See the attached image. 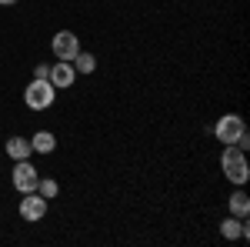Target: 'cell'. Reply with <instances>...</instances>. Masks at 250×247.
I'll list each match as a JSON object with an SVG mask.
<instances>
[{
    "label": "cell",
    "instance_id": "obj_7",
    "mask_svg": "<svg viewBox=\"0 0 250 247\" xmlns=\"http://www.w3.org/2000/svg\"><path fill=\"white\" fill-rule=\"evenodd\" d=\"M47 80H50L57 90H67V87H74L77 70H74V64H70V60H60V64H50V74H47Z\"/></svg>",
    "mask_w": 250,
    "mask_h": 247
},
{
    "label": "cell",
    "instance_id": "obj_5",
    "mask_svg": "<svg viewBox=\"0 0 250 247\" xmlns=\"http://www.w3.org/2000/svg\"><path fill=\"white\" fill-rule=\"evenodd\" d=\"M50 47H54V57L57 60H74L80 54V37L74 30H57L54 40H50Z\"/></svg>",
    "mask_w": 250,
    "mask_h": 247
},
{
    "label": "cell",
    "instance_id": "obj_10",
    "mask_svg": "<svg viewBox=\"0 0 250 247\" xmlns=\"http://www.w3.org/2000/svg\"><path fill=\"white\" fill-rule=\"evenodd\" d=\"M7 154H10L14 160H27V157L34 154V147H30V140H23V137H10V140H7Z\"/></svg>",
    "mask_w": 250,
    "mask_h": 247
},
{
    "label": "cell",
    "instance_id": "obj_6",
    "mask_svg": "<svg viewBox=\"0 0 250 247\" xmlns=\"http://www.w3.org/2000/svg\"><path fill=\"white\" fill-rule=\"evenodd\" d=\"M20 217L23 221H43L47 217V201L40 197L37 190H30V194H23V201H20Z\"/></svg>",
    "mask_w": 250,
    "mask_h": 247
},
{
    "label": "cell",
    "instance_id": "obj_12",
    "mask_svg": "<svg viewBox=\"0 0 250 247\" xmlns=\"http://www.w3.org/2000/svg\"><path fill=\"white\" fill-rule=\"evenodd\" d=\"M70 64H74L77 74H94V70H97V57H94V54H87V50H80Z\"/></svg>",
    "mask_w": 250,
    "mask_h": 247
},
{
    "label": "cell",
    "instance_id": "obj_4",
    "mask_svg": "<svg viewBox=\"0 0 250 247\" xmlns=\"http://www.w3.org/2000/svg\"><path fill=\"white\" fill-rule=\"evenodd\" d=\"M10 180H14V187H17L20 194H30V190H37L40 174H37V167H34L30 160H14V174H10Z\"/></svg>",
    "mask_w": 250,
    "mask_h": 247
},
{
    "label": "cell",
    "instance_id": "obj_2",
    "mask_svg": "<svg viewBox=\"0 0 250 247\" xmlns=\"http://www.w3.org/2000/svg\"><path fill=\"white\" fill-rule=\"evenodd\" d=\"M220 167H224V177H227L230 184H247L250 167H247V157H244L240 147L227 144V147H224V157H220Z\"/></svg>",
    "mask_w": 250,
    "mask_h": 247
},
{
    "label": "cell",
    "instance_id": "obj_8",
    "mask_svg": "<svg viewBox=\"0 0 250 247\" xmlns=\"http://www.w3.org/2000/svg\"><path fill=\"white\" fill-rule=\"evenodd\" d=\"M220 234H224L227 241H237V237H247L250 227H247V221H244V217H227V221L220 224Z\"/></svg>",
    "mask_w": 250,
    "mask_h": 247
},
{
    "label": "cell",
    "instance_id": "obj_11",
    "mask_svg": "<svg viewBox=\"0 0 250 247\" xmlns=\"http://www.w3.org/2000/svg\"><path fill=\"white\" fill-rule=\"evenodd\" d=\"M227 204H230V214H233V217H247V214H250V197L244 194V190L230 194V201H227Z\"/></svg>",
    "mask_w": 250,
    "mask_h": 247
},
{
    "label": "cell",
    "instance_id": "obj_9",
    "mask_svg": "<svg viewBox=\"0 0 250 247\" xmlns=\"http://www.w3.org/2000/svg\"><path fill=\"white\" fill-rule=\"evenodd\" d=\"M30 147H34L37 154H54L57 151V137H54L50 131H37L34 137H30Z\"/></svg>",
    "mask_w": 250,
    "mask_h": 247
},
{
    "label": "cell",
    "instance_id": "obj_14",
    "mask_svg": "<svg viewBox=\"0 0 250 247\" xmlns=\"http://www.w3.org/2000/svg\"><path fill=\"white\" fill-rule=\"evenodd\" d=\"M47 74H50L47 64H37V67H34V80H47Z\"/></svg>",
    "mask_w": 250,
    "mask_h": 247
},
{
    "label": "cell",
    "instance_id": "obj_1",
    "mask_svg": "<svg viewBox=\"0 0 250 247\" xmlns=\"http://www.w3.org/2000/svg\"><path fill=\"white\" fill-rule=\"evenodd\" d=\"M213 134H217V140H220L224 147H227V144L240 147V151H247V147H250V134H247V124H244V117H240V114H224L220 120H217Z\"/></svg>",
    "mask_w": 250,
    "mask_h": 247
},
{
    "label": "cell",
    "instance_id": "obj_13",
    "mask_svg": "<svg viewBox=\"0 0 250 247\" xmlns=\"http://www.w3.org/2000/svg\"><path fill=\"white\" fill-rule=\"evenodd\" d=\"M57 190H60V184H57V180H50V177H47V180H37V194L43 197V201L57 197Z\"/></svg>",
    "mask_w": 250,
    "mask_h": 247
},
{
    "label": "cell",
    "instance_id": "obj_15",
    "mask_svg": "<svg viewBox=\"0 0 250 247\" xmlns=\"http://www.w3.org/2000/svg\"><path fill=\"white\" fill-rule=\"evenodd\" d=\"M0 3H3V7H10V3H17V0H0Z\"/></svg>",
    "mask_w": 250,
    "mask_h": 247
},
{
    "label": "cell",
    "instance_id": "obj_3",
    "mask_svg": "<svg viewBox=\"0 0 250 247\" xmlns=\"http://www.w3.org/2000/svg\"><path fill=\"white\" fill-rule=\"evenodd\" d=\"M23 100H27L30 111H47L57 100V87L50 80H30V87L23 90Z\"/></svg>",
    "mask_w": 250,
    "mask_h": 247
}]
</instances>
